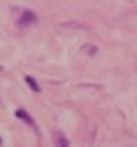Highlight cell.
I'll return each instance as SVG.
<instances>
[{"instance_id": "obj_1", "label": "cell", "mask_w": 137, "mask_h": 147, "mask_svg": "<svg viewBox=\"0 0 137 147\" xmlns=\"http://www.w3.org/2000/svg\"><path fill=\"white\" fill-rule=\"evenodd\" d=\"M36 22V14L32 12V10H24L20 16H18V20H16V24L20 26V28H24V26H28V24H34Z\"/></svg>"}, {"instance_id": "obj_2", "label": "cell", "mask_w": 137, "mask_h": 147, "mask_svg": "<svg viewBox=\"0 0 137 147\" xmlns=\"http://www.w3.org/2000/svg\"><path fill=\"white\" fill-rule=\"evenodd\" d=\"M14 117H16V119H20V121H24V123H28L30 127H34V119L28 115V111H26V109H16V111H14Z\"/></svg>"}, {"instance_id": "obj_3", "label": "cell", "mask_w": 137, "mask_h": 147, "mask_svg": "<svg viewBox=\"0 0 137 147\" xmlns=\"http://www.w3.org/2000/svg\"><path fill=\"white\" fill-rule=\"evenodd\" d=\"M55 145H57V147H69V139L65 137V133L55 131Z\"/></svg>"}, {"instance_id": "obj_4", "label": "cell", "mask_w": 137, "mask_h": 147, "mask_svg": "<svg viewBox=\"0 0 137 147\" xmlns=\"http://www.w3.org/2000/svg\"><path fill=\"white\" fill-rule=\"evenodd\" d=\"M24 81H26V85H28V87H30L34 93H40V85L36 83V79H32L30 75H26V77H24Z\"/></svg>"}, {"instance_id": "obj_5", "label": "cell", "mask_w": 137, "mask_h": 147, "mask_svg": "<svg viewBox=\"0 0 137 147\" xmlns=\"http://www.w3.org/2000/svg\"><path fill=\"white\" fill-rule=\"evenodd\" d=\"M85 49H87V53H95V47H91V45H87Z\"/></svg>"}, {"instance_id": "obj_6", "label": "cell", "mask_w": 137, "mask_h": 147, "mask_svg": "<svg viewBox=\"0 0 137 147\" xmlns=\"http://www.w3.org/2000/svg\"><path fill=\"white\" fill-rule=\"evenodd\" d=\"M0 145H2V139H0Z\"/></svg>"}]
</instances>
